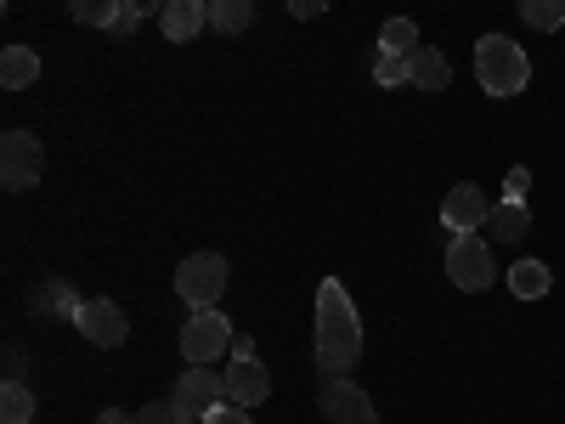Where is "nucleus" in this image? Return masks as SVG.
I'll return each instance as SVG.
<instances>
[{
	"mask_svg": "<svg viewBox=\"0 0 565 424\" xmlns=\"http://www.w3.org/2000/svg\"><path fill=\"white\" fill-rule=\"evenodd\" d=\"M356 357H362V317L351 306V289L340 277H322V289H317V368H322V380L351 373Z\"/></svg>",
	"mask_w": 565,
	"mask_h": 424,
	"instance_id": "f257e3e1",
	"label": "nucleus"
},
{
	"mask_svg": "<svg viewBox=\"0 0 565 424\" xmlns=\"http://www.w3.org/2000/svg\"><path fill=\"white\" fill-rule=\"evenodd\" d=\"M476 80H481L487 97H521L526 80H532V63L509 34H487L476 45Z\"/></svg>",
	"mask_w": 565,
	"mask_h": 424,
	"instance_id": "f03ea898",
	"label": "nucleus"
},
{
	"mask_svg": "<svg viewBox=\"0 0 565 424\" xmlns=\"http://www.w3.org/2000/svg\"><path fill=\"white\" fill-rule=\"evenodd\" d=\"M447 277H452V289H463V295H487L492 289L498 266H492V250H487L481 232H452V244H447Z\"/></svg>",
	"mask_w": 565,
	"mask_h": 424,
	"instance_id": "7ed1b4c3",
	"label": "nucleus"
},
{
	"mask_svg": "<svg viewBox=\"0 0 565 424\" xmlns=\"http://www.w3.org/2000/svg\"><path fill=\"white\" fill-rule=\"evenodd\" d=\"M175 295H181V306L210 311V306L226 295V255H215V250L186 255V261L175 266Z\"/></svg>",
	"mask_w": 565,
	"mask_h": 424,
	"instance_id": "20e7f679",
	"label": "nucleus"
},
{
	"mask_svg": "<svg viewBox=\"0 0 565 424\" xmlns=\"http://www.w3.org/2000/svg\"><path fill=\"white\" fill-rule=\"evenodd\" d=\"M45 176V148L34 130H7L0 136V187L7 193H29V187Z\"/></svg>",
	"mask_w": 565,
	"mask_h": 424,
	"instance_id": "39448f33",
	"label": "nucleus"
},
{
	"mask_svg": "<svg viewBox=\"0 0 565 424\" xmlns=\"http://www.w3.org/2000/svg\"><path fill=\"white\" fill-rule=\"evenodd\" d=\"M232 340H238V335H232V322L210 306V311L186 317V328H181V357H186V362H215L221 351H232Z\"/></svg>",
	"mask_w": 565,
	"mask_h": 424,
	"instance_id": "423d86ee",
	"label": "nucleus"
},
{
	"mask_svg": "<svg viewBox=\"0 0 565 424\" xmlns=\"http://www.w3.org/2000/svg\"><path fill=\"white\" fill-rule=\"evenodd\" d=\"M74 328L90 340V346H103V351H114V346H125V335H130V317H125V306H114V300H85L79 306V317H74Z\"/></svg>",
	"mask_w": 565,
	"mask_h": 424,
	"instance_id": "0eeeda50",
	"label": "nucleus"
},
{
	"mask_svg": "<svg viewBox=\"0 0 565 424\" xmlns=\"http://www.w3.org/2000/svg\"><path fill=\"white\" fill-rule=\"evenodd\" d=\"M221 396H226V373H215V362H186V373L175 380V402L193 418H204L210 407H221Z\"/></svg>",
	"mask_w": 565,
	"mask_h": 424,
	"instance_id": "6e6552de",
	"label": "nucleus"
},
{
	"mask_svg": "<svg viewBox=\"0 0 565 424\" xmlns=\"http://www.w3.org/2000/svg\"><path fill=\"white\" fill-rule=\"evenodd\" d=\"M317 407L334 418V424H380V413H373V402L345 380V373H334V380H322V391H317Z\"/></svg>",
	"mask_w": 565,
	"mask_h": 424,
	"instance_id": "1a4fd4ad",
	"label": "nucleus"
},
{
	"mask_svg": "<svg viewBox=\"0 0 565 424\" xmlns=\"http://www.w3.org/2000/svg\"><path fill=\"white\" fill-rule=\"evenodd\" d=\"M226 373V402H238V407H260L271 396V373L255 362V357H238L232 351V362L221 368Z\"/></svg>",
	"mask_w": 565,
	"mask_h": 424,
	"instance_id": "9d476101",
	"label": "nucleus"
},
{
	"mask_svg": "<svg viewBox=\"0 0 565 424\" xmlns=\"http://www.w3.org/2000/svg\"><path fill=\"white\" fill-rule=\"evenodd\" d=\"M487 215H492V204H487V193H481L476 181H458L452 193H447V204H441V221H447V232H476Z\"/></svg>",
	"mask_w": 565,
	"mask_h": 424,
	"instance_id": "9b49d317",
	"label": "nucleus"
},
{
	"mask_svg": "<svg viewBox=\"0 0 565 424\" xmlns=\"http://www.w3.org/2000/svg\"><path fill=\"white\" fill-rule=\"evenodd\" d=\"M159 29L186 45V40H199L210 29V0H164V12H159Z\"/></svg>",
	"mask_w": 565,
	"mask_h": 424,
	"instance_id": "f8f14e48",
	"label": "nucleus"
},
{
	"mask_svg": "<svg viewBox=\"0 0 565 424\" xmlns=\"http://www.w3.org/2000/svg\"><path fill=\"white\" fill-rule=\"evenodd\" d=\"M34 80H40V57L29 52V45H7V52H0V85L23 91V85H34Z\"/></svg>",
	"mask_w": 565,
	"mask_h": 424,
	"instance_id": "ddd939ff",
	"label": "nucleus"
},
{
	"mask_svg": "<svg viewBox=\"0 0 565 424\" xmlns=\"http://www.w3.org/2000/svg\"><path fill=\"white\" fill-rule=\"evenodd\" d=\"M447 80H452L447 57L436 52V45H418V52H413V85L418 91H447Z\"/></svg>",
	"mask_w": 565,
	"mask_h": 424,
	"instance_id": "4468645a",
	"label": "nucleus"
},
{
	"mask_svg": "<svg viewBox=\"0 0 565 424\" xmlns=\"http://www.w3.org/2000/svg\"><path fill=\"white\" fill-rule=\"evenodd\" d=\"M68 12H74V23H85V29L114 34V23L125 18V0H68Z\"/></svg>",
	"mask_w": 565,
	"mask_h": 424,
	"instance_id": "2eb2a0df",
	"label": "nucleus"
},
{
	"mask_svg": "<svg viewBox=\"0 0 565 424\" xmlns=\"http://www.w3.org/2000/svg\"><path fill=\"white\" fill-rule=\"evenodd\" d=\"M255 23V0H210V29L215 34H244Z\"/></svg>",
	"mask_w": 565,
	"mask_h": 424,
	"instance_id": "dca6fc26",
	"label": "nucleus"
},
{
	"mask_svg": "<svg viewBox=\"0 0 565 424\" xmlns=\"http://www.w3.org/2000/svg\"><path fill=\"white\" fill-rule=\"evenodd\" d=\"M548 283H554V277H548L543 261H514V272H509V289L521 295V300H543Z\"/></svg>",
	"mask_w": 565,
	"mask_h": 424,
	"instance_id": "f3484780",
	"label": "nucleus"
},
{
	"mask_svg": "<svg viewBox=\"0 0 565 424\" xmlns=\"http://www.w3.org/2000/svg\"><path fill=\"white\" fill-rule=\"evenodd\" d=\"M79 306H85V300L68 295V283H40V289H34V311H40V317H68V322H74Z\"/></svg>",
	"mask_w": 565,
	"mask_h": 424,
	"instance_id": "a211bd4d",
	"label": "nucleus"
},
{
	"mask_svg": "<svg viewBox=\"0 0 565 424\" xmlns=\"http://www.w3.org/2000/svg\"><path fill=\"white\" fill-rule=\"evenodd\" d=\"M0 424H34V391L23 380H7L0 391Z\"/></svg>",
	"mask_w": 565,
	"mask_h": 424,
	"instance_id": "6ab92c4d",
	"label": "nucleus"
},
{
	"mask_svg": "<svg viewBox=\"0 0 565 424\" xmlns=\"http://www.w3.org/2000/svg\"><path fill=\"white\" fill-rule=\"evenodd\" d=\"M373 85H413V57H402V52H373Z\"/></svg>",
	"mask_w": 565,
	"mask_h": 424,
	"instance_id": "aec40b11",
	"label": "nucleus"
},
{
	"mask_svg": "<svg viewBox=\"0 0 565 424\" xmlns=\"http://www.w3.org/2000/svg\"><path fill=\"white\" fill-rule=\"evenodd\" d=\"M514 7H521V18L532 29H543V34H554L565 23V0H514Z\"/></svg>",
	"mask_w": 565,
	"mask_h": 424,
	"instance_id": "412c9836",
	"label": "nucleus"
},
{
	"mask_svg": "<svg viewBox=\"0 0 565 424\" xmlns=\"http://www.w3.org/2000/svg\"><path fill=\"white\" fill-rule=\"evenodd\" d=\"M380 45H385V52L413 57V52H418V23H413V18H391V23L380 29Z\"/></svg>",
	"mask_w": 565,
	"mask_h": 424,
	"instance_id": "4be33fe9",
	"label": "nucleus"
},
{
	"mask_svg": "<svg viewBox=\"0 0 565 424\" xmlns=\"http://www.w3.org/2000/svg\"><path fill=\"white\" fill-rule=\"evenodd\" d=\"M487 226L498 232V239H521V232L532 226V215H526L521 204H514V199H509V204H498V210L487 215Z\"/></svg>",
	"mask_w": 565,
	"mask_h": 424,
	"instance_id": "5701e85b",
	"label": "nucleus"
},
{
	"mask_svg": "<svg viewBox=\"0 0 565 424\" xmlns=\"http://www.w3.org/2000/svg\"><path fill=\"white\" fill-rule=\"evenodd\" d=\"M136 424H199V418L186 413L181 402H148V407L136 413Z\"/></svg>",
	"mask_w": 565,
	"mask_h": 424,
	"instance_id": "b1692460",
	"label": "nucleus"
},
{
	"mask_svg": "<svg viewBox=\"0 0 565 424\" xmlns=\"http://www.w3.org/2000/svg\"><path fill=\"white\" fill-rule=\"evenodd\" d=\"M204 424H249V407L221 402V407H210V413H204Z\"/></svg>",
	"mask_w": 565,
	"mask_h": 424,
	"instance_id": "393cba45",
	"label": "nucleus"
},
{
	"mask_svg": "<svg viewBox=\"0 0 565 424\" xmlns=\"http://www.w3.org/2000/svg\"><path fill=\"white\" fill-rule=\"evenodd\" d=\"M289 12H295V18H322L328 0H289Z\"/></svg>",
	"mask_w": 565,
	"mask_h": 424,
	"instance_id": "a878e982",
	"label": "nucleus"
},
{
	"mask_svg": "<svg viewBox=\"0 0 565 424\" xmlns=\"http://www.w3.org/2000/svg\"><path fill=\"white\" fill-rule=\"evenodd\" d=\"M125 12H136V18H159V12H164V0H125Z\"/></svg>",
	"mask_w": 565,
	"mask_h": 424,
	"instance_id": "bb28decb",
	"label": "nucleus"
},
{
	"mask_svg": "<svg viewBox=\"0 0 565 424\" xmlns=\"http://www.w3.org/2000/svg\"><path fill=\"white\" fill-rule=\"evenodd\" d=\"M136 23H141V18H136V12H125V18L114 23V40H130V34H136Z\"/></svg>",
	"mask_w": 565,
	"mask_h": 424,
	"instance_id": "cd10ccee",
	"label": "nucleus"
},
{
	"mask_svg": "<svg viewBox=\"0 0 565 424\" xmlns=\"http://www.w3.org/2000/svg\"><path fill=\"white\" fill-rule=\"evenodd\" d=\"M97 424H136V413H125V407H108V413H97Z\"/></svg>",
	"mask_w": 565,
	"mask_h": 424,
	"instance_id": "c85d7f7f",
	"label": "nucleus"
},
{
	"mask_svg": "<svg viewBox=\"0 0 565 424\" xmlns=\"http://www.w3.org/2000/svg\"><path fill=\"white\" fill-rule=\"evenodd\" d=\"M521 193H526V170H509V199L521 204Z\"/></svg>",
	"mask_w": 565,
	"mask_h": 424,
	"instance_id": "c756f323",
	"label": "nucleus"
}]
</instances>
